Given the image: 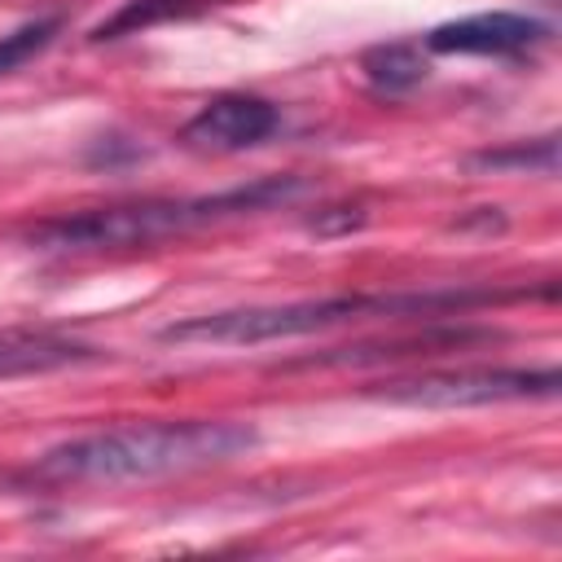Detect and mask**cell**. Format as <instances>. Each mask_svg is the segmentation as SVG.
I'll return each mask as SVG.
<instances>
[{
    "instance_id": "obj_4",
    "label": "cell",
    "mask_w": 562,
    "mask_h": 562,
    "mask_svg": "<svg viewBox=\"0 0 562 562\" xmlns=\"http://www.w3.org/2000/svg\"><path fill=\"white\" fill-rule=\"evenodd\" d=\"M558 386H562L558 369H448V373L391 378L373 391V400L404 408H479L509 400H553Z\"/></svg>"
},
{
    "instance_id": "obj_9",
    "label": "cell",
    "mask_w": 562,
    "mask_h": 562,
    "mask_svg": "<svg viewBox=\"0 0 562 562\" xmlns=\"http://www.w3.org/2000/svg\"><path fill=\"white\" fill-rule=\"evenodd\" d=\"M360 70L378 92L395 97V92H408L426 79V57H422V44L395 40V44H373L360 57Z\"/></svg>"
},
{
    "instance_id": "obj_10",
    "label": "cell",
    "mask_w": 562,
    "mask_h": 562,
    "mask_svg": "<svg viewBox=\"0 0 562 562\" xmlns=\"http://www.w3.org/2000/svg\"><path fill=\"white\" fill-rule=\"evenodd\" d=\"M211 0H127L114 18H105L92 40H119V35H132V31H145L154 22H167V18H184V13H198L206 9Z\"/></svg>"
},
{
    "instance_id": "obj_11",
    "label": "cell",
    "mask_w": 562,
    "mask_h": 562,
    "mask_svg": "<svg viewBox=\"0 0 562 562\" xmlns=\"http://www.w3.org/2000/svg\"><path fill=\"white\" fill-rule=\"evenodd\" d=\"M474 167H492V171H558V140L540 136V140H514L505 149H479L470 154Z\"/></svg>"
},
{
    "instance_id": "obj_12",
    "label": "cell",
    "mask_w": 562,
    "mask_h": 562,
    "mask_svg": "<svg viewBox=\"0 0 562 562\" xmlns=\"http://www.w3.org/2000/svg\"><path fill=\"white\" fill-rule=\"evenodd\" d=\"M61 35V13H44V18H31L22 26H13L9 35H0V75L26 66L31 57H40L53 40Z\"/></svg>"
},
{
    "instance_id": "obj_7",
    "label": "cell",
    "mask_w": 562,
    "mask_h": 562,
    "mask_svg": "<svg viewBox=\"0 0 562 562\" xmlns=\"http://www.w3.org/2000/svg\"><path fill=\"white\" fill-rule=\"evenodd\" d=\"M501 334L496 329H470V325H426L422 334H408V338H386V342H360V347H334L325 356H307V360H294L290 369H329V364H373V360H408V356H439V351H457V347H470V342H496Z\"/></svg>"
},
{
    "instance_id": "obj_5",
    "label": "cell",
    "mask_w": 562,
    "mask_h": 562,
    "mask_svg": "<svg viewBox=\"0 0 562 562\" xmlns=\"http://www.w3.org/2000/svg\"><path fill=\"white\" fill-rule=\"evenodd\" d=\"M281 127V110L255 92H220L180 127V140L202 154H237L263 145Z\"/></svg>"
},
{
    "instance_id": "obj_1",
    "label": "cell",
    "mask_w": 562,
    "mask_h": 562,
    "mask_svg": "<svg viewBox=\"0 0 562 562\" xmlns=\"http://www.w3.org/2000/svg\"><path fill=\"white\" fill-rule=\"evenodd\" d=\"M518 299H558V285H430V290H382V294H329V299H299V303H272V307H233V312H206L167 325L162 342H224V347H255L277 338H303L316 329L351 325V321H439V316H465L496 303Z\"/></svg>"
},
{
    "instance_id": "obj_6",
    "label": "cell",
    "mask_w": 562,
    "mask_h": 562,
    "mask_svg": "<svg viewBox=\"0 0 562 562\" xmlns=\"http://www.w3.org/2000/svg\"><path fill=\"white\" fill-rule=\"evenodd\" d=\"M553 35L549 22L540 18H527V13H470V18H457V22H443L435 26L422 48L426 53H474V57H518L536 44H544Z\"/></svg>"
},
{
    "instance_id": "obj_3",
    "label": "cell",
    "mask_w": 562,
    "mask_h": 562,
    "mask_svg": "<svg viewBox=\"0 0 562 562\" xmlns=\"http://www.w3.org/2000/svg\"><path fill=\"white\" fill-rule=\"evenodd\" d=\"M307 193V180L299 176H263L228 193L206 198H145V202H119V206H92L75 215H57L31 228V246L40 250H119V246H149L171 233H189L198 224H215L246 211L285 206Z\"/></svg>"
},
{
    "instance_id": "obj_8",
    "label": "cell",
    "mask_w": 562,
    "mask_h": 562,
    "mask_svg": "<svg viewBox=\"0 0 562 562\" xmlns=\"http://www.w3.org/2000/svg\"><path fill=\"white\" fill-rule=\"evenodd\" d=\"M88 360H101V351L88 347V342L48 334V329H9V334H0V382L70 369V364H88Z\"/></svg>"
},
{
    "instance_id": "obj_2",
    "label": "cell",
    "mask_w": 562,
    "mask_h": 562,
    "mask_svg": "<svg viewBox=\"0 0 562 562\" xmlns=\"http://www.w3.org/2000/svg\"><path fill=\"white\" fill-rule=\"evenodd\" d=\"M255 426L224 422V417H184V422H145V426H114L97 435L66 439L35 457L31 474L44 483H132V479H162L189 474L202 465L233 461L255 443Z\"/></svg>"
}]
</instances>
